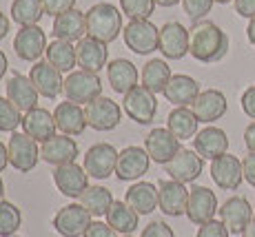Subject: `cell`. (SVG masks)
I'll list each match as a JSON object with an SVG mask.
<instances>
[{"label":"cell","instance_id":"cell-39","mask_svg":"<svg viewBox=\"0 0 255 237\" xmlns=\"http://www.w3.org/2000/svg\"><path fill=\"white\" fill-rule=\"evenodd\" d=\"M22 111L13 105L9 98L0 96V131L2 133H13L18 126H22Z\"/></svg>","mask_w":255,"mask_h":237},{"label":"cell","instance_id":"cell-38","mask_svg":"<svg viewBox=\"0 0 255 237\" xmlns=\"http://www.w3.org/2000/svg\"><path fill=\"white\" fill-rule=\"evenodd\" d=\"M22 224V213L13 202L0 200V237L16 235Z\"/></svg>","mask_w":255,"mask_h":237},{"label":"cell","instance_id":"cell-22","mask_svg":"<svg viewBox=\"0 0 255 237\" xmlns=\"http://www.w3.org/2000/svg\"><path fill=\"white\" fill-rule=\"evenodd\" d=\"M76 56H78V67L82 71L100 73L102 67H107V58H109V49L102 40H96L91 36H85L76 44Z\"/></svg>","mask_w":255,"mask_h":237},{"label":"cell","instance_id":"cell-34","mask_svg":"<svg viewBox=\"0 0 255 237\" xmlns=\"http://www.w3.org/2000/svg\"><path fill=\"white\" fill-rule=\"evenodd\" d=\"M107 217V224L120 235H131L135 229H138V213L131 209L127 202H120V200H114L111 204L109 213L105 215Z\"/></svg>","mask_w":255,"mask_h":237},{"label":"cell","instance_id":"cell-18","mask_svg":"<svg viewBox=\"0 0 255 237\" xmlns=\"http://www.w3.org/2000/svg\"><path fill=\"white\" fill-rule=\"evenodd\" d=\"M53 182L62 195L80 197L89 189V173L85 171V166L71 162V164H62L53 169Z\"/></svg>","mask_w":255,"mask_h":237},{"label":"cell","instance_id":"cell-19","mask_svg":"<svg viewBox=\"0 0 255 237\" xmlns=\"http://www.w3.org/2000/svg\"><path fill=\"white\" fill-rule=\"evenodd\" d=\"M144 149L155 164H169L182 146L169 129H151L149 135L144 137Z\"/></svg>","mask_w":255,"mask_h":237},{"label":"cell","instance_id":"cell-47","mask_svg":"<svg viewBox=\"0 0 255 237\" xmlns=\"http://www.w3.org/2000/svg\"><path fill=\"white\" fill-rule=\"evenodd\" d=\"M235 4V13L242 18H255V0H233Z\"/></svg>","mask_w":255,"mask_h":237},{"label":"cell","instance_id":"cell-54","mask_svg":"<svg viewBox=\"0 0 255 237\" xmlns=\"http://www.w3.org/2000/svg\"><path fill=\"white\" fill-rule=\"evenodd\" d=\"M242 237H255V217H253L251 222H249V226H247V229H244Z\"/></svg>","mask_w":255,"mask_h":237},{"label":"cell","instance_id":"cell-30","mask_svg":"<svg viewBox=\"0 0 255 237\" xmlns=\"http://www.w3.org/2000/svg\"><path fill=\"white\" fill-rule=\"evenodd\" d=\"M193 149L204 160H215L229 151V137L218 126H207V129L198 131V135L193 137Z\"/></svg>","mask_w":255,"mask_h":237},{"label":"cell","instance_id":"cell-33","mask_svg":"<svg viewBox=\"0 0 255 237\" xmlns=\"http://www.w3.org/2000/svg\"><path fill=\"white\" fill-rule=\"evenodd\" d=\"M171 76H173V73H171V67L166 65V60L153 58V60H149L144 67H142L140 85L158 96V93H164V89H166V85H169Z\"/></svg>","mask_w":255,"mask_h":237},{"label":"cell","instance_id":"cell-58","mask_svg":"<svg viewBox=\"0 0 255 237\" xmlns=\"http://www.w3.org/2000/svg\"><path fill=\"white\" fill-rule=\"evenodd\" d=\"M7 237H20V235H18V233H16V235H7Z\"/></svg>","mask_w":255,"mask_h":237},{"label":"cell","instance_id":"cell-43","mask_svg":"<svg viewBox=\"0 0 255 237\" xmlns=\"http://www.w3.org/2000/svg\"><path fill=\"white\" fill-rule=\"evenodd\" d=\"M140 237H175V235H173V229H171L166 222L155 220V222H151V224H146L144 229H142Z\"/></svg>","mask_w":255,"mask_h":237},{"label":"cell","instance_id":"cell-31","mask_svg":"<svg viewBox=\"0 0 255 237\" xmlns=\"http://www.w3.org/2000/svg\"><path fill=\"white\" fill-rule=\"evenodd\" d=\"M125 202L138 215H149L158 209V189L151 182H135L133 186L127 189Z\"/></svg>","mask_w":255,"mask_h":237},{"label":"cell","instance_id":"cell-55","mask_svg":"<svg viewBox=\"0 0 255 237\" xmlns=\"http://www.w3.org/2000/svg\"><path fill=\"white\" fill-rule=\"evenodd\" d=\"M178 2H182V0H155L158 7H175Z\"/></svg>","mask_w":255,"mask_h":237},{"label":"cell","instance_id":"cell-51","mask_svg":"<svg viewBox=\"0 0 255 237\" xmlns=\"http://www.w3.org/2000/svg\"><path fill=\"white\" fill-rule=\"evenodd\" d=\"M9 18L4 16L2 11H0V40H2V38H7V33H9Z\"/></svg>","mask_w":255,"mask_h":237},{"label":"cell","instance_id":"cell-44","mask_svg":"<svg viewBox=\"0 0 255 237\" xmlns=\"http://www.w3.org/2000/svg\"><path fill=\"white\" fill-rule=\"evenodd\" d=\"M42 7H45L47 16H60V13L76 9V0H42Z\"/></svg>","mask_w":255,"mask_h":237},{"label":"cell","instance_id":"cell-52","mask_svg":"<svg viewBox=\"0 0 255 237\" xmlns=\"http://www.w3.org/2000/svg\"><path fill=\"white\" fill-rule=\"evenodd\" d=\"M247 36H249V42L255 47V18L249 20V27H247Z\"/></svg>","mask_w":255,"mask_h":237},{"label":"cell","instance_id":"cell-1","mask_svg":"<svg viewBox=\"0 0 255 237\" xmlns=\"http://www.w3.org/2000/svg\"><path fill=\"white\" fill-rule=\"evenodd\" d=\"M189 33H191L189 53L198 62H204V65L220 62L229 53V36L215 22L200 20L191 27Z\"/></svg>","mask_w":255,"mask_h":237},{"label":"cell","instance_id":"cell-20","mask_svg":"<svg viewBox=\"0 0 255 237\" xmlns=\"http://www.w3.org/2000/svg\"><path fill=\"white\" fill-rule=\"evenodd\" d=\"M151 157L146 149H140V146H127V149L120 151L118 155V166H116V175L118 180L122 182H133L140 180L146 171H149Z\"/></svg>","mask_w":255,"mask_h":237},{"label":"cell","instance_id":"cell-37","mask_svg":"<svg viewBox=\"0 0 255 237\" xmlns=\"http://www.w3.org/2000/svg\"><path fill=\"white\" fill-rule=\"evenodd\" d=\"M42 16H45L42 0H13L11 2V20L20 27L38 24Z\"/></svg>","mask_w":255,"mask_h":237},{"label":"cell","instance_id":"cell-12","mask_svg":"<svg viewBox=\"0 0 255 237\" xmlns=\"http://www.w3.org/2000/svg\"><path fill=\"white\" fill-rule=\"evenodd\" d=\"M189 204V189L178 180H162L158 182V209L169 217L186 215Z\"/></svg>","mask_w":255,"mask_h":237},{"label":"cell","instance_id":"cell-41","mask_svg":"<svg viewBox=\"0 0 255 237\" xmlns=\"http://www.w3.org/2000/svg\"><path fill=\"white\" fill-rule=\"evenodd\" d=\"M182 4H184L186 16H189L193 22H200L207 13H211L215 0H182Z\"/></svg>","mask_w":255,"mask_h":237},{"label":"cell","instance_id":"cell-5","mask_svg":"<svg viewBox=\"0 0 255 237\" xmlns=\"http://www.w3.org/2000/svg\"><path fill=\"white\" fill-rule=\"evenodd\" d=\"M7 149H9V164L20 173H31L36 169L38 160H40V146L27 133L13 131L11 137H9Z\"/></svg>","mask_w":255,"mask_h":237},{"label":"cell","instance_id":"cell-6","mask_svg":"<svg viewBox=\"0 0 255 237\" xmlns=\"http://www.w3.org/2000/svg\"><path fill=\"white\" fill-rule=\"evenodd\" d=\"M125 113L135 122V124H151L155 120V113H158V98L153 91L144 87H135L133 91H129L122 100Z\"/></svg>","mask_w":255,"mask_h":237},{"label":"cell","instance_id":"cell-15","mask_svg":"<svg viewBox=\"0 0 255 237\" xmlns=\"http://www.w3.org/2000/svg\"><path fill=\"white\" fill-rule=\"evenodd\" d=\"M253 206L249 204L247 197L233 195L220 206V220L224 222V226L229 229L231 235H242L244 229L249 226V222L253 220Z\"/></svg>","mask_w":255,"mask_h":237},{"label":"cell","instance_id":"cell-50","mask_svg":"<svg viewBox=\"0 0 255 237\" xmlns=\"http://www.w3.org/2000/svg\"><path fill=\"white\" fill-rule=\"evenodd\" d=\"M7 164H9V149L0 142V173L7 169Z\"/></svg>","mask_w":255,"mask_h":237},{"label":"cell","instance_id":"cell-25","mask_svg":"<svg viewBox=\"0 0 255 237\" xmlns=\"http://www.w3.org/2000/svg\"><path fill=\"white\" fill-rule=\"evenodd\" d=\"M51 33L56 36V40H67V42L82 40L87 33V13L80 11V9H69V11L56 16Z\"/></svg>","mask_w":255,"mask_h":237},{"label":"cell","instance_id":"cell-23","mask_svg":"<svg viewBox=\"0 0 255 237\" xmlns=\"http://www.w3.org/2000/svg\"><path fill=\"white\" fill-rule=\"evenodd\" d=\"M191 109H193L195 118H198L200 122L211 124V122L220 120V118L229 111V102L222 91H218V89H207V91L200 93L198 100L191 105Z\"/></svg>","mask_w":255,"mask_h":237},{"label":"cell","instance_id":"cell-9","mask_svg":"<svg viewBox=\"0 0 255 237\" xmlns=\"http://www.w3.org/2000/svg\"><path fill=\"white\" fill-rule=\"evenodd\" d=\"M85 113H87V124L96 131H114L122 122L120 105L107 96H100L93 102H89L85 107Z\"/></svg>","mask_w":255,"mask_h":237},{"label":"cell","instance_id":"cell-24","mask_svg":"<svg viewBox=\"0 0 255 237\" xmlns=\"http://www.w3.org/2000/svg\"><path fill=\"white\" fill-rule=\"evenodd\" d=\"M56 118L53 113H49L47 109L36 107L31 111L24 113L22 118V133H27L29 137H33L36 142H47L56 135Z\"/></svg>","mask_w":255,"mask_h":237},{"label":"cell","instance_id":"cell-14","mask_svg":"<svg viewBox=\"0 0 255 237\" xmlns=\"http://www.w3.org/2000/svg\"><path fill=\"white\" fill-rule=\"evenodd\" d=\"M164 171L169 173L171 180H178L182 184H191L195 182L204 171V157L198 155V151L191 149H180L178 155L164 164Z\"/></svg>","mask_w":255,"mask_h":237},{"label":"cell","instance_id":"cell-56","mask_svg":"<svg viewBox=\"0 0 255 237\" xmlns=\"http://www.w3.org/2000/svg\"><path fill=\"white\" fill-rule=\"evenodd\" d=\"M0 200H4V182H2V177H0Z\"/></svg>","mask_w":255,"mask_h":237},{"label":"cell","instance_id":"cell-42","mask_svg":"<svg viewBox=\"0 0 255 237\" xmlns=\"http://www.w3.org/2000/svg\"><path fill=\"white\" fill-rule=\"evenodd\" d=\"M229 229L224 226L222 220H211L198 229V237H229Z\"/></svg>","mask_w":255,"mask_h":237},{"label":"cell","instance_id":"cell-40","mask_svg":"<svg viewBox=\"0 0 255 237\" xmlns=\"http://www.w3.org/2000/svg\"><path fill=\"white\" fill-rule=\"evenodd\" d=\"M120 9L131 20H146L155 9V0H120Z\"/></svg>","mask_w":255,"mask_h":237},{"label":"cell","instance_id":"cell-35","mask_svg":"<svg viewBox=\"0 0 255 237\" xmlns=\"http://www.w3.org/2000/svg\"><path fill=\"white\" fill-rule=\"evenodd\" d=\"M47 62L53 65L58 71L62 73H71V69L78 65V56H76V47L67 40H53L47 44Z\"/></svg>","mask_w":255,"mask_h":237},{"label":"cell","instance_id":"cell-48","mask_svg":"<svg viewBox=\"0 0 255 237\" xmlns=\"http://www.w3.org/2000/svg\"><path fill=\"white\" fill-rule=\"evenodd\" d=\"M242 169H244V180L255 189V153L249 151V155L242 160Z\"/></svg>","mask_w":255,"mask_h":237},{"label":"cell","instance_id":"cell-7","mask_svg":"<svg viewBox=\"0 0 255 237\" xmlns=\"http://www.w3.org/2000/svg\"><path fill=\"white\" fill-rule=\"evenodd\" d=\"M189 44H191V33L182 22L173 20V22H164L160 27L158 51L166 60H182L189 53Z\"/></svg>","mask_w":255,"mask_h":237},{"label":"cell","instance_id":"cell-32","mask_svg":"<svg viewBox=\"0 0 255 237\" xmlns=\"http://www.w3.org/2000/svg\"><path fill=\"white\" fill-rule=\"evenodd\" d=\"M198 124H200V120L195 118L193 109H189V107H175L169 113V118H166V129L173 133L180 142L191 140V137L198 135Z\"/></svg>","mask_w":255,"mask_h":237},{"label":"cell","instance_id":"cell-8","mask_svg":"<svg viewBox=\"0 0 255 237\" xmlns=\"http://www.w3.org/2000/svg\"><path fill=\"white\" fill-rule=\"evenodd\" d=\"M91 213L85 206L78 202V204H67L53 215V229L56 233H60L62 237H82L85 231L91 224Z\"/></svg>","mask_w":255,"mask_h":237},{"label":"cell","instance_id":"cell-2","mask_svg":"<svg viewBox=\"0 0 255 237\" xmlns=\"http://www.w3.org/2000/svg\"><path fill=\"white\" fill-rule=\"evenodd\" d=\"M120 31H125L122 9L111 2H98L87 11V36L102 40L105 44L118 40Z\"/></svg>","mask_w":255,"mask_h":237},{"label":"cell","instance_id":"cell-59","mask_svg":"<svg viewBox=\"0 0 255 237\" xmlns=\"http://www.w3.org/2000/svg\"><path fill=\"white\" fill-rule=\"evenodd\" d=\"M122 237H131V235H122Z\"/></svg>","mask_w":255,"mask_h":237},{"label":"cell","instance_id":"cell-49","mask_svg":"<svg viewBox=\"0 0 255 237\" xmlns=\"http://www.w3.org/2000/svg\"><path fill=\"white\" fill-rule=\"evenodd\" d=\"M244 144L251 153H255V120L244 129Z\"/></svg>","mask_w":255,"mask_h":237},{"label":"cell","instance_id":"cell-26","mask_svg":"<svg viewBox=\"0 0 255 237\" xmlns=\"http://www.w3.org/2000/svg\"><path fill=\"white\" fill-rule=\"evenodd\" d=\"M107 80H109L111 89L120 96H127L129 91H133L138 85V67L127 58H116L107 65Z\"/></svg>","mask_w":255,"mask_h":237},{"label":"cell","instance_id":"cell-28","mask_svg":"<svg viewBox=\"0 0 255 237\" xmlns=\"http://www.w3.org/2000/svg\"><path fill=\"white\" fill-rule=\"evenodd\" d=\"M53 118H56V126L62 131V135H80L89 126L82 105H76V102H69V100L60 102L56 107Z\"/></svg>","mask_w":255,"mask_h":237},{"label":"cell","instance_id":"cell-29","mask_svg":"<svg viewBox=\"0 0 255 237\" xmlns=\"http://www.w3.org/2000/svg\"><path fill=\"white\" fill-rule=\"evenodd\" d=\"M38 96L40 93L36 91L33 82L29 80V76H22V73H13L7 80V96L9 100L13 102L22 113L31 111V109L38 107Z\"/></svg>","mask_w":255,"mask_h":237},{"label":"cell","instance_id":"cell-13","mask_svg":"<svg viewBox=\"0 0 255 237\" xmlns=\"http://www.w3.org/2000/svg\"><path fill=\"white\" fill-rule=\"evenodd\" d=\"M220 211L218 197L207 186H191L189 191V204H186V217L193 224L202 226L207 222L215 220V213Z\"/></svg>","mask_w":255,"mask_h":237},{"label":"cell","instance_id":"cell-27","mask_svg":"<svg viewBox=\"0 0 255 237\" xmlns=\"http://www.w3.org/2000/svg\"><path fill=\"white\" fill-rule=\"evenodd\" d=\"M200 82L191 76L184 73H175L171 76L169 85L164 89V98L171 102L173 107H191L200 96Z\"/></svg>","mask_w":255,"mask_h":237},{"label":"cell","instance_id":"cell-45","mask_svg":"<svg viewBox=\"0 0 255 237\" xmlns=\"http://www.w3.org/2000/svg\"><path fill=\"white\" fill-rule=\"evenodd\" d=\"M82 237H116V231L111 229L107 222L96 220V222H91L89 224V229L85 231V235Z\"/></svg>","mask_w":255,"mask_h":237},{"label":"cell","instance_id":"cell-21","mask_svg":"<svg viewBox=\"0 0 255 237\" xmlns=\"http://www.w3.org/2000/svg\"><path fill=\"white\" fill-rule=\"evenodd\" d=\"M78 155H80V149L71 135H53L51 140L42 142L40 146V157L51 166L71 164V162H76Z\"/></svg>","mask_w":255,"mask_h":237},{"label":"cell","instance_id":"cell-60","mask_svg":"<svg viewBox=\"0 0 255 237\" xmlns=\"http://www.w3.org/2000/svg\"><path fill=\"white\" fill-rule=\"evenodd\" d=\"M253 209H255V206H253Z\"/></svg>","mask_w":255,"mask_h":237},{"label":"cell","instance_id":"cell-57","mask_svg":"<svg viewBox=\"0 0 255 237\" xmlns=\"http://www.w3.org/2000/svg\"><path fill=\"white\" fill-rule=\"evenodd\" d=\"M215 2H220V4H229L231 0H215Z\"/></svg>","mask_w":255,"mask_h":237},{"label":"cell","instance_id":"cell-10","mask_svg":"<svg viewBox=\"0 0 255 237\" xmlns=\"http://www.w3.org/2000/svg\"><path fill=\"white\" fill-rule=\"evenodd\" d=\"M118 149L114 144H107V142H100V144H93L89 151L85 153V171L89 173L96 180H107L109 175L116 173L118 166Z\"/></svg>","mask_w":255,"mask_h":237},{"label":"cell","instance_id":"cell-53","mask_svg":"<svg viewBox=\"0 0 255 237\" xmlns=\"http://www.w3.org/2000/svg\"><path fill=\"white\" fill-rule=\"evenodd\" d=\"M7 67H9L7 56H4V51H0V80H2L4 73H7Z\"/></svg>","mask_w":255,"mask_h":237},{"label":"cell","instance_id":"cell-4","mask_svg":"<svg viewBox=\"0 0 255 237\" xmlns=\"http://www.w3.org/2000/svg\"><path fill=\"white\" fill-rule=\"evenodd\" d=\"M125 44L138 56H149L160 44V29L146 18V20H131L122 31Z\"/></svg>","mask_w":255,"mask_h":237},{"label":"cell","instance_id":"cell-36","mask_svg":"<svg viewBox=\"0 0 255 237\" xmlns=\"http://www.w3.org/2000/svg\"><path fill=\"white\" fill-rule=\"evenodd\" d=\"M80 204L91 213V217H102L109 213L111 204H114V195L105 186H89L80 197Z\"/></svg>","mask_w":255,"mask_h":237},{"label":"cell","instance_id":"cell-17","mask_svg":"<svg viewBox=\"0 0 255 237\" xmlns=\"http://www.w3.org/2000/svg\"><path fill=\"white\" fill-rule=\"evenodd\" d=\"M211 177L213 182L224 191H238L240 184L244 180V169H242V160H238L235 155H224L211 160Z\"/></svg>","mask_w":255,"mask_h":237},{"label":"cell","instance_id":"cell-11","mask_svg":"<svg viewBox=\"0 0 255 237\" xmlns=\"http://www.w3.org/2000/svg\"><path fill=\"white\" fill-rule=\"evenodd\" d=\"M13 51L24 62H38L47 51V33L38 24L20 27V31L13 38Z\"/></svg>","mask_w":255,"mask_h":237},{"label":"cell","instance_id":"cell-46","mask_svg":"<svg viewBox=\"0 0 255 237\" xmlns=\"http://www.w3.org/2000/svg\"><path fill=\"white\" fill-rule=\"evenodd\" d=\"M242 111L247 113L251 120H255V87H249L247 91L242 93Z\"/></svg>","mask_w":255,"mask_h":237},{"label":"cell","instance_id":"cell-3","mask_svg":"<svg viewBox=\"0 0 255 237\" xmlns=\"http://www.w3.org/2000/svg\"><path fill=\"white\" fill-rule=\"evenodd\" d=\"M69 102L76 105H89L96 98L102 96V80L98 78V73L91 71H71L65 78V91Z\"/></svg>","mask_w":255,"mask_h":237},{"label":"cell","instance_id":"cell-16","mask_svg":"<svg viewBox=\"0 0 255 237\" xmlns=\"http://www.w3.org/2000/svg\"><path fill=\"white\" fill-rule=\"evenodd\" d=\"M29 80L33 82L36 91L40 96L49 98V100H56L62 91H65V78L62 71H58L53 65H49L47 60H38L36 65L29 71Z\"/></svg>","mask_w":255,"mask_h":237}]
</instances>
